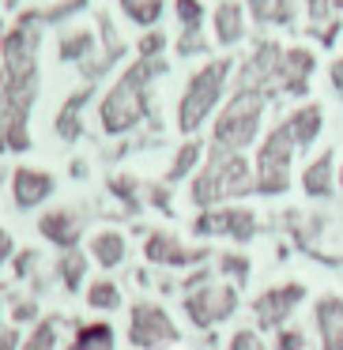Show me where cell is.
<instances>
[{
    "instance_id": "cell-1",
    "label": "cell",
    "mask_w": 343,
    "mask_h": 350,
    "mask_svg": "<svg viewBox=\"0 0 343 350\" xmlns=\"http://www.w3.org/2000/svg\"><path fill=\"white\" fill-rule=\"evenodd\" d=\"M166 72V61L162 57H151V61H144L140 57L136 64H132L129 72H125L121 79H117L114 87H110V94L102 98L99 106V121H102V132H110V136H121V132H132L140 121H144L147 113H151V102H147V87H151L155 76H162Z\"/></svg>"
},
{
    "instance_id": "cell-2",
    "label": "cell",
    "mask_w": 343,
    "mask_h": 350,
    "mask_svg": "<svg viewBox=\"0 0 343 350\" xmlns=\"http://www.w3.org/2000/svg\"><path fill=\"white\" fill-rule=\"evenodd\" d=\"M257 192V177H253V166L245 154L238 151H223V147H212L204 159V170L192 177L189 200L207 211V207H223L230 200H242Z\"/></svg>"
},
{
    "instance_id": "cell-3",
    "label": "cell",
    "mask_w": 343,
    "mask_h": 350,
    "mask_svg": "<svg viewBox=\"0 0 343 350\" xmlns=\"http://www.w3.org/2000/svg\"><path fill=\"white\" fill-rule=\"evenodd\" d=\"M227 76H230V61L223 57V61L204 64V68L189 79L181 102H177V129H181L185 136H192V132L215 113V106H219V98H223V87H227Z\"/></svg>"
},
{
    "instance_id": "cell-4",
    "label": "cell",
    "mask_w": 343,
    "mask_h": 350,
    "mask_svg": "<svg viewBox=\"0 0 343 350\" xmlns=\"http://www.w3.org/2000/svg\"><path fill=\"white\" fill-rule=\"evenodd\" d=\"M268 98L249 91H238L234 98L223 106V113L215 117V129H212V147H223V151H238L245 154V147L257 139L260 132V117H264Z\"/></svg>"
},
{
    "instance_id": "cell-5",
    "label": "cell",
    "mask_w": 343,
    "mask_h": 350,
    "mask_svg": "<svg viewBox=\"0 0 343 350\" xmlns=\"http://www.w3.org/2000/svg\"><path fill=\"white\" fill-rule=\"evenodd\" d=\"M294 139H290L287 124H275L264 136L253 162V177H257V192L260 196H283L290 189V162H294Z\"/></svg>"
},
{
    "instance_id": "cell-6",
    "label": "cell",
    "mask_w": 343,
    "mask_h": 350,
    "mask_svg": "<svg viewBox=\"0 0 343 350\" xmlns=\"http://www.w3.org/2000/svg\"><path fill=\"white\" fill-rule=\"evenodd\" d=\"M181 309L192 327L212 332V327H219L223 320H230L238 312V286L234 282H204L196 290H185Z\"/></svg>"
},
{
    "instance_id": "cell-7",
    "label": "cell",
    "mask_w": 343,
    "mask_h": 350,
    "mask_svg": "<svg viewBox=\"0 0 343 350\" xmlns=\"http://www.w3.org/2000/svg\"><path fill=\"white\" fill-rule=\"evenodd\" d=\"M181 339L170 312L155 301H136L129 309V342L136 350H166Z\"/></svg>"
},
{
    "instance_id": "cell-8",
    "label": "cell",
    "mask_w": 343,
    "mask_h": 350,
    "mask_svg": "<svg viewBox=\"0 0 343 350\" xmlns=\"http://www.w3.org/2000/svg\"><path fill=\"white\" fill-rule=\"evenodd\" d=\"M192 234L196 237H230V241L245 245L257 237V215L249 207L238 204H223V207H207L192 219Z\"/></svg>"
},
{
    "instance_id": "cell-9",
    "label": "cell",
    "mask_w": 343,
    "mask_h": 350,
    "mask_svg": "<svg viewBox=\"0 0 343 350\" xmlns=\"http://www.w3.org/2000/svg\"><path fill=\"white\" fill-rule=\"evenodd\" d=\"M305 301V286L302 282H279V286H268L264 294L253 297V317H257V327H283L294 309Z\"/></svg>"
},
{
    "instance_id": "cell-10",
    "label": "cell",
    "mask_w": 343,
    "mask_h": 350,
    "mask_svg": "<svg viewBox=\"0 0 343 350\" xmlns=\"http://www.w3.org/2000/svg\"><path fill=\"white\" fill-rule=\"evenodd\" d=\"M144 256H147V264H159V267H192L207 260V249H189L174 234L155 230V234L144 237Z\"/></svg>"
},
{
    "instance_id": "cell-11",
    "label": "cell",
    "mask_w": 343,
    "mask_h": 350,
    "mask_svg": "<svg viewBox=\"0 0 343 350\" xmlns=\"http://www.w3.org/2000/svg\"><path fill=\"white\" fill-rule=\"evenodd\" d=\"M53 189H57V181H53V174H46V170L19 166L16 174H12V204H16L19 211L42 207L49 196H53Z\"/></svg>"
},
{
    "instance_id": "cell-12",
    "label": "cell",
    "mask_w": 343,
    "mask_h": 350,
    "mask_svg": "<svg viewBox=\"0 0 343 350\" xmlns=\"http://www.w3.org/2000/svg\"><path fill=\"white\" fill-rule=\"evenodd\" d=\"M38 234L46 237L49 245H57L61 252L76 249L79 237H84V219H79V211H72V207H53V211H46L38 219Z\"/></svg>"
},
{
    "instance_id": "cell-13",
    "label": "cell",
    "mask_w": 343,
    "mask_h": 350,
    "mask_svg": "<svg viewBox=\"0 0 343 350\" xmlns=\"http://www.w3.org/2000/svg\"><path fill=\"white\" fill-rule=\"evenodd\" d=\"M317 68V57L309 49H283V61H279V91L287 94H305L309 91V76Z\"/></svg>"
},
{
    "instance_id": "cell-14",
    "label": "cell",
    "mask_w": 343,
    "mask_h": 350,
    "mask_svg": "<svg viewBox=\"0 0 343 350\" xmlns=\"http://www.w3.org/2000/svg\"><path fill=\"white\" fill-rule=\"evenodd\" d=\"M313 320H317L320 332V350H343V297L340 294L317 297Z\"/></svg>"
},
{
    "instance_id": "cell-15",
    "label": "cell",
    "mask_w": 343,
    "mask_h": 350,
    "mask_svg": "<svg viewBox=\"0 0 343 350\" xmlns=\"http://www.w3.org/2000/svg\"><path fill=\"white\" fill-rule=\"evenodd\" d=\"M283 124H287V132H290V139H294L298 151H305V147H313V139L320 136V129H325V109H320L317 102L298 106Z\"/></svg>"
},
{
    "instance_id": "cell-16",
    "label": "cell",
    "mask_w": 343,
    "mask_h": 350,
    "mask_svg": "<svg viewBox=\"0 0 343 350\" xmlns=\"http://www.w3.org/2000/svg\"><path fill=\"white\" fill-rule=\"evenodd\" d=\"M302 189H305V196H313V200H328L335 192V154L332 151L317 154V159L302 170Z\"/></svg>"
},
{
    "instance_id": "cell-17",
    "label": "cell",
    "mask_w": 343,
    "mask_h": 350,
    "mask_svg": "<svg viewBox=\"0 0 343 350\" xmlns=\"http://www.w3.org/2000/svg\"><path fill=\"white\" fill-rule=\"evenodd\" d=\"M125 256H129V241H125L121 230H99V234L91 237V260L102 267V271L121 267Z\"/></svg>"
},
{
    "instance_id": "cell-18",
    "label": "cell",
    "mask_w": 343,
    "mask_h": 350,
    "mask_svg": "<svg viewBox=\"0 0 343 350\" xmlns=\"http://www.w3.org/2000/svg\"><path fill=\"white\" fill-rule=\"evenodd\" d=\"M91 94H94V83H87V87H79V91L61 106V113H57V136H61V139H68V144H72V139L84 136V106H87Z\"/></svg>"
},
{
    "instance_id": "cell-19",
    "label": "cell",
    "mask_w": 343,
    "mask_h": 350,
    "mask_svg": "<svg viewBox=\"0 0 343 350\" xmlns=\"http://www.w3.org/2000/svg\"><path fill=\"white\" fill-rule=\"evenodd\" d=\"M215 38H219L223 46H238V42L245 38V12H242V4L223 0L219 8H215Z\"/></svg>"
},
{
    "instance_id": "cell-20",
    "label": "cell",
    "mask_w": 343,
    "mask_h": 350,
    "mask_svg": "<svg viewBox=\"0 0 343 350\" xmlns=\"http://www.w3.org/2000/svg\"><path fill=\"white\" fill-rule=\"evenodd\" d=\"M114 324L106 320H91V324L76 327V339L68 342V350H114Z\"/></svg>"
},
{
    "instance_id": "cell-21",
    "label": "cell",
    "mask_w": 343,
    "mask_h": 350,
    "mask_svg": "<svg viewBox=\"0 0 343 350\" xmlns=\"http://www.w3.org/2000/svg\"><path fill=\"white\" fill-rule=\"evenodd\" d=\"M253 12L257 23H279V27H290L294 23V0H245Z\"/></svg>"
},
{
    "instance_id": "cell-22",
    "label": "cell",
    "mask_w": 343,
    "mask_h": 350,
    "mask_svg": "<svg viewBox=\"0 0 343 350\" xmlns=\"http://www.w3.org/2000/svg\"><path fill=\"white\" fill-rule=\"evenodd\" d=\"M57 275H61V286L68 290V294H79V286H84V279H87V252H79V249L61 252Z\"/></svg>"
},
{
    "instance_id": "cell-23",
    "label": "cell",
    "mask_w": 343,
    "mask_h": 350,
    "mask_svg": "<svg viewBox=\"0 0 343 350\" xmlns=\"http://www.w3.org/2000/svg\"><path fill=\"white\" fill-rule=\"evenodd\" d=\"M57 339H61V320L46 317L27 332V339H19V350H57Z\"/></svg>"
},
{
    "instance_id": "cell-24",
    "label": "cell",
    "mask_w": 343,
    "mask_h": 350,
    "mask_svg": "<svg viewBox=\"0 0 343 350\" xmlns=\"http://www.w3.org/2000/svg\"><path fill=\"white\" fill-rule=\"evenodd\" d=\"M200 154H204V144H200V139H185V144L177 147L174 162H170V170H166V181L174 185V181H181V177H189L192 170H196Z\"/></svg>"
},
{
    "instance_id": "cell-25",
    "label": "cell",
    "mask_w": 343,
    "mask_h": 350,
    "mask_svg": "<svg viewBox=\"0 0 343 350\" xmlns=\"http://www.w3.org/2000/svg\"><path fill=\"white\" fill-rule=\"evenodd\" d=\"M87 305L99 309V312L121 309V286H117L114 279H94L91 286H87Z\"/></svg>"
},
{
    "instance_id": "cell-26",
    "label": "cell",
    "mask_w": 343,
    "mask_h": 350,
    "mask_svg": "<svg viewBox=\"0 0 343 350\" xmlns=\"http://www.w3.org/2000/svg\"><path fill=\"white\" fill-rule=\"evenodd\" d=\"M91 53H94V34L91 31H72V34L61 38V61H79L84 64Z\"/></svg>"
},
{
    "instance_id": "cell-27",
    "label": "cell",
    "mask_w": 343,
    "mask_h": 350,
    "mask_svg": "<svg viewBox=\"0 0 343 350\" xmlns=\"http://www.w3.org/2000/svg\"><path fill=\"white\" fill-rule=\"evenodd\" d=\"M121 12L132 23L151 27V23H159V16H162V0H121Z\"/></svg>"
},
{
    "instance_id": "cell-28",
    "label": "cell",
    "mask_w": 343,
    "mask_h": 350,
    "mask_svg": "<svg viewBox=\"0 0 343 350\" xmlns=\"http://www.w3.org/2000/svg\"><path fill=\"white\" fill-rule=\"evenodd\" d=\"M219 271H223V279L245 282V279H249V271H253V264H249L245 252H223V256H219Z\"/></svg>"
},
{
    "instance_id": "cell-29",
    "label": "cell",
    "mask_w": 343,
    "mask_h": 350,
    "mask_svg": "<svg viewBox=\"0 0 343 350\" xmlns=\"http://www.w3.org/2000/svg\"><path fill=\"white\" fill-rule=\"evenodd\" d=\"M227 350H268V342L260 339V332H257V327H238V332L230 335Z\"/></svg>"
},
{
    "instance_id": "cell-30",
    "label": "cell",
    "mask_w": 343,
    "mask_h": 350,
    "mask_svg": "<svg viewBox=\"0 0 343 350\" xmlns=\"http://www.w3.org/2000/svg\"><path fill=\"white\" fill-rule=\"evenodd\" d=\"M177 19H181L185 31H200V19H204V4H200V0H177Z\"/></svg>"
},
{
    "instance_id": "cell-31",
    "label": "cell",
    "mask_w": 343,
    "mask_h": 350,
    "mask_svg": "<svg viewBox=\"0 0 343 350\" xmlns=\"http://www.w3.org/2000/svg\"><path fill=\"white\" fill-rule=\"evenodd\" d=\"M110 192H114L117 200H125L129 207H136V192H140V185H136V177H110Z\"/></svg>"
},
{
    "instance_id": "cell-32",
    "label": "cell",
    "mask_w": 343,
    "mask_h": 350,
    "mask_svg": "<svg viewBox=\"0 0 343 350\" xmlns=\"http://www.w3.org/2000/svg\"><path fill=\"white\" fill-rule=\"evenodd\" d=\"M275 350H305V332L302 327H279Z\"/></svg>"
},
{
    "instance_id": "cell-33",
    "label": "cell",
    "mask_w": 343,
    "mask_h": 350,
    "mask_svg": "<svg viewBox=\"0 0 343 350\" xmlns=\"http://www.w3.org/2000/svg\"><path fill=\"white\" fill-rule=\"evenodd\" d=\"M27 320H38V301L23 297V301L12 305V324H27Z\"/></svg>"
},
{
    "instance_id": "cell-34",
    "label": "cell",
    "mask_w": 343,
    "mask_h": 350,
    "mask_svg": "<svg viewBox=\"0 0 343 350\" xmlns=\"http://www.w3.org/2000/svg\"><path fill=\"white\" fill-rule=\"evenodd\" d=\"M177 53H181V57L204 53V34H200V31H181V38H177Z\"/></svg>"
},
{
    "instance_id": "cell-35",
    "label": "cell",
    "mask_w": 343,
    "mask_h": 350,
    "mask_svg": "<svg viewBox=\"0 0 343 350\" xmlns=\"http://www.w3.org/2000/svg\"><path fill=\"white\" fill-rule=\"evenodd\" d=\"M162 46H166V38H162V31H151V34H144V38H140V57H144V61H151V57H159V53H162Z\"/></svg>"
},
{
    "instance_id": "cell-36",
    "label": "cell",
    "mask_w": 343,
    "mask_h": 350,
    "mask_svg": "<svg viewBox=\"0 0 343 350\" xmlns=\"http://www.w3.org/2000/svg\"><path fill=\"white\" fill-rule=\"evenodd\" d=\"M12 260H16V279H27V275L34 271V264H38V252H34V249H23V252H16Z\"/></svg>"
},
{
    "instance_id": "cell-37",
    "label": "cell",
    "mask_w": 343,
    "mask_h": 350,
    "mask_svg": "<svg viewBox=\"0 0 343 350\" xmlns=\"http://www.w3.org/2000/svg\"><path fill=\"white\" fill-rule=\"evenodd\" d=\"M16 256V241H12V234L8 230H0V271H4V264Z\"/></svg>"
},
{
    "instance_id": "cell-38",
    "label": "cell",
    "mask_w": 343,
    "mask_h": 350,
    "mask_svg": "<svg viewBox=\"0 0 343 350\" xmlns=\"http://www.w3.org/2000/svg\"><path fill=\"white\" fill-rule=\"evenodd\" d=\"M328 79H332V87L343 94V57H335V61H332V68H328Z\"/></svg>"
},
{
    "instance_id": "cell-39",
    "label": "cell",
    "mask_w": 343,
    "mask_h": 350,
    "mask_svg": "<svg viewBox=\"0 0 343 350\" xmlns=\"http://www.w3.org/2000/svg\"><path fill=\"white\" fill-rule=\"evenodd\" d=\"M151 204L162 207V211H170V192L162 189V185H155V189H151Z\"/></svg>"
},
{
    "instance_id": "cell-40",
    "label": "cell",
    "mask_w": 343,
    "mask_h": 350,
    "mask_svg": "<svg viewBox=\"0 0 343 350\" xmlns=\"http://www.w3.org/2000/svg\"><path fill=\"white\" fill-rule=\"evenodd\" d=\"M0 350H19V335L4 327V332H0Z\"/></svg>"
},
{
    "instance_id": "cell-41",
    "label": "cell",
    "mask_w": 343,
    "mask_h": 350,
    "mask_svg": "<svg viewBox=\"0 0 343 350\" xmlns=\"http://www.w3.org/2000/svg\"><path fill=\"white\" fill-rule=\"evenodd\" d=\"M335 185H340V189H343V166H340V177H335Z\"/></svg>"
}]
</instances>
